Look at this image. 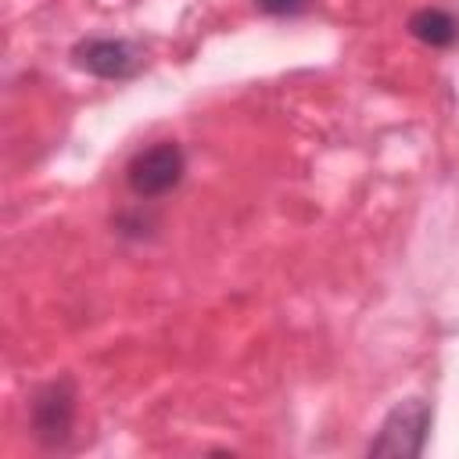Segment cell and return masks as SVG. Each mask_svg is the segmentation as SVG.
Here are the masks:
<instances>
[{"label":"cell","instance_id":"obj_1","mask_svg":"<svg viewBox=\"0 0 459 459\" xmlns=\"http://www.w3.org/2000/svg\"><path fill=\"white\" fill-rule=\"evenodd\" d=\"M183 169H186V158H183L179 143L161 140V143L140 151L129 161L126 179H129V190L136 197H161V194H169L183 179Z\"/></svg>","mask_w":459,"mask_h":459},{"label":"cell","instance_id":"obj_2","mask_svg":"<svg viewBox=\"0 0 459 459\" xmlns=\"http://www.w3.org/2000/svg\"><path fill=\"white\" fill-rule=\"evenodd\" d=\"M427 427H430V405L423 398L398 402L380 423V434L369 445V452L373 455H420L427 441Z\"/></svg>","mask_w":459,"mask_h":459},{"label":"cell","instance_id":"obj_3","mask_svg":"<svg viewBox=\"0 0 459 459\" xmlns=\"http://www.w3.org/2000/svg\"><path fill=\"white\" fill-rule=\"evenodd\" d=\"M75 61L93 72V75H104V79H122L136 68V50L126 43V39H90L75 50Z\"/></svg>","mask_w":459,"mask_h":459},{"label":"cell","instance_id":"obj_4","mask_svg":"<svg viewBox=\"0 0 459 459\" xmlns=\"http://www.w3.org/2000/svg\"><path fill=\"white\" fill-rule=\"evenodd\" d=\"M72 412H75V402H72V387H68V384H50V387L32 402V423H36L39 437L68 434Z\"/></svg>","mask_w":459,"mask_h":459},{"label":"cell","instance_id":"obj_5","mask_svg":"<svg viewBox=\"0 0 459 459\" xmlns=\"http://www.w3.org/2000/svg\"><path fill=\"white\" fill-rule=\"evenodd\" d=\"M409 32H412L420 43H427V47H452V43L459 39L455 18H452L448 11H441V7H423V11H416V14L409 18Z\"/></svg>","mask_w":459,"mask_h":459},{"label":"cell","instance_id":"obj_6","mask_svg":"<svg viewBox=\"0 0 459 459\" xmlns=\"http://www.w3.org/2000/svg\"><path fill=\"white\" fill-rule=\"evenodd\" d=\"M265 14H298L308 7V0H255Z\"/></svg>","mask_w":459,"mask_h":459}]
</instances>
